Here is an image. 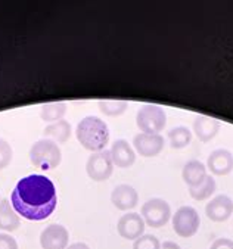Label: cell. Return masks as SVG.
Here are the masks:
<instances>
[{
  "label": "cell",
  "instance_id": "obj_1",
  "mask_svg": "<svg viewBox=\"0 0 233 249\" xmlns=\"http://www.w3.org/2000/svg\"><path fill=\"white\" fill-rule=\"evenodd\" d=\"M14 210L28 221H41L51 217L58 205L55 184L41 174L21 178L11 195Z\"/></svg>",
  "mask_w": 233,
  "mask_h": 249
},
{
  "label": "cell",
  "instance_id": "obj_2",
  "mask_svg": "<svg viewBox=\"0 0 233 249\" xmlns=\"http://www.w3.org/2000/svg\"><path fill=\"white\" fill-rule=\"evenodd\" d=\"M75 136L87 151L101 152L109 142V128L107 123L98 117H86L78 123Z\"/></svg>",
  "mask_w": 233,
  "mask_h": 249
},
{
  "label": "cell",
  "instance_id": "obj_3",
  "mask_svg": "<svg viewBox=\"0 0 233 249\" xmlns=\"http://www.w3.org/2000/svg\"><path fill=\"white\" fill-rule=\"evenodd\" d=\"M30 161L41 171L56 168L62 161V154L58 143L51 139L37 140L30 149Z\"/></svg>",
  "mask_w": 233,
  "mask_h": 249
},
{
  "label": "cell",
  "instance_id": "obj_4",
  "mask_svg": "<svg viewBox=\"0 0 233 249\" xmlns=\"http://www.w3.org/2000/svg\"><path fill=\"white\" fill-rule=\"evenodd\" d=\"M136 124L141 133L160 134L167 124V114L158 105H143L136 114Z\"/></svg>",
  "mask_w": 233,
  "mask_h": 249
},
{
  "label": "cell",
  "instance_id": "obj_5",
  "mask_svg": "<svg viewBox=\"0 0 233 249\" xmlns=\"http://www.w3.org/2000/svg\"><path fill=\"white\" fill-rule=\"evenodd\" d=\"M141 215L146 226L160 229L171 220V207L161 197H152L142 205Z\"/></svg>",
  "mask_w": 233,
  "mask_h": 249
},
{
  "label": "cell",
  "instance_id": "obj_6",
  "mask_svg": "<svg viewBox=\"0 0 233 249\" xmlns=\"http://www.w3.org/2000/svg\"><path fill=\"white\" fill-rule=\"evenodd\" d=\"M173 229L180 237H192L198 233L201 226L199 214L192 207H180L171 218Z\"/></svg>",
  "mask_w": 233,
  "mask_h": 249
},
{
  "label": "cell",
  "instance_id": "obj_7",
  "mask_svg": "<svg viewBox=\"0 0 233 249\" xmlns=\"http://www.w3.org/2000/svg\"><path fill=\"white\" fill-rule=\"evenodd\" d=\"M114 162L109 151L93 152L86 164V173L93 181H105L112 176Z\"/></svg>",
  "mask_w": 233,
  "mask_h": 249
},
{
  "label": "cell",
  "instance_id": "obj_8",
  "mask_svg": "<svg viewBox=\"0 0 233 249\" xmlns=\"http://www.w3.org/2000/svg\"><path fill=\"white\" fill-rule=\"evenodd\" d=\"M164 137L161 134H148V133H139L133 139V146L137 154L143 158H152L161 154L164 149Z\"/></svg>",
  "mask_w": 233,
  "mask_h": 249
},
{
  "label": "cell",
  "instance_id": "obj_9",
  "mask_svg": "<svg viewBox=\"0 0 233 249\" xmlns=\"http://www.w3.org/2000/svg\"><path fill=\"white\" fill-rule=\"evenodd\" d=\"M145 221L141 214L137 213H127L124 214L117 223V231L123 239L136 240L142 234H145Z\"/></svg>",
  "mask_w": 233,
  "mask_h": 249
},
{
  "label": "cell",
  "instance_id": "obj_10",
  "mask_svg": "<svg viewBox=\"0 0 233 249\" xmlns=\"http://www.w3.org/2000/svg\"><path fill=\"white\" fill-rule=\"evenodd\" d=\"M70 242V233L62 224H51L40 234L41 249H65Z\"/></svg>",
  "mask_w": 233,
  "mask_h": 249
},
{
  "label": "cell",
  "instance_id": "obj_11",
  "mask_svg": "<svg viewBox=\"0 0 233 249\" xmlns=\"http://www.w3.org/2000/svg\"><path fill=\"white\" fill-rule=\"evenodd\" d=\"M207 217L214 223H224L233 214V201L227 195H217L205 207Z\"/></svg>",
  "mask_w": 233,
  "mask_h": 249
},
{
  "label": "cell",
  "instance_id": "obj_12",
  "mask_svg": "<svg viewBox=\"0 0 233 249\" xmlns=\"http://www.w3.org/2000/svg\"><path fill=\"white\" fill-rule=\"evenodd\" d=\"M111 202L120 211H130L139 204V193L130 184H118L111 193Z\"/></svg>",
  "mask_w": 233,
  "mask_h": 249
},
{
  "label": "cell",
  "instance_id": "obj_13",
  "mask_svg": "<svg viewBox=\"0 0 233 249\" xmlns=\"http://www.w3.org/2000/svg\"><path fill=\"white\" fill-rule=\"evenodd\" d=\"M207 168L214 176H227L233 171V154L227 149H215L207 160Z\"/></svg>",
  "mask_w": 233,
  "mask_h": 249
},
{
  "label": "cell",
  "instance_id": "obj_14",
  "mask_svg": "<svg viewBox=\"0 0 233 249\" xmlns=\"http://www.w3.org/2000/svg\"><path fill=\"white\" fill-rule=\"evenodd\" d=\"M111 158L118 168H128L136 162V154L130 143L124 139H118L111 146Z\"/></svg>",
  "mask_w": 233,
  "mask_h": 249
},
{
  "label": "cell",
  "instance_id": "obj_15",
  "mask_svg": "<svg viewBox=\"0 0 233 249\" xmlns=\"http://www.w3.org/2000/svg\"><path fill=\"white\" fill-rule=\"evenodd\" d=\"M221 128V123L215 118L211 117H205V115H198L194 121V131L195 136L202 142V143H208L211 142L217 133Z\"/></svg>",
  "mask_w": 233,
  "mask_h": 249
},
{
  "label": "cell",
  "instance_id": "obj_16",
  "mask_svg": "<svg viewBox=\"0 0 233 249\" xmlns=\"http://www.w3.org/2000/svg\"><path fill=\"white\" fill-rule=\"evenodd\" d=\"M207 176H208L207 174V167L201 161H197V160L186 162L184 167H183V171H181L183 181L188 184L189 189L197 187L201 183H204Z\"/></svg>",
  "mask_w": 233,
  "mask_h": 249
},
{
  "label": "cell",
  "instance_id": "obj_17",
  "mask_svg": "<svg viewBox=\"0 0 233 249\" xmlns=\"http://www.w3.org/2000/svg\"><path fill=\"white\" fill-rule=\"evenodd\" d=\"M21 226V220L18 213L11 205V201L2 199L0 201V230L2 231H14Z\"/></svg>",
  "mask_w": 233,
  "mask_h": 249
},
{
  "label": "cell",
  "instance_id": "obj_18",
  "mask_svg": "<svg viewBox=\"0 0 233 249\" xmlns=\"http://www.w3.org/2000/svg\"><path fill=\"white\" fill-rule=\"evenodd\" d=\"M43 134L46 139H51L54 142L59 143H67L68 139L71 137V125L65 120H59L56 123L49 124L43 130Z\"/></svg>",
  "mask_w": 233,
  "mask_h": 249
},
{
  "label": "cell",
  "instance_id": "obj_19",
  "mask_svg": "<svg viewBox=\"0 0 233 249\" xmlns=\"http://www.w3.org/2000/svg\"><path fill=\"white\" fill-rule=\"evenodd\" d=\"M67 114V104L65 102H52L46 104L40 109V118L46 123H56L64 118Z\"/></svg>",
  "mask_w": 233,
  "mask_h": 249
},
{
  "label": "cell",
  "instance_id": "obj_20",
  "mask_svg": "<svg viewBox=\"0 0 233 249\" xmlns=\"http://www.w3.org/2000/svg\"><path fill=\"white\" fill-rule=\"evenodd\" d=\"M168 140L173 149H183L192 142V133L188 127L179 125L168 131Z\"/></svg>",
  "mask_w": 233,
  "mask_h": 249
},
{
  "label": "cell",
  "instance_id": "obj_21",
  "mask_svg": "<svg viewBox=\"0 0 233 249\" xmlns=\"http://www.w3.org/2000/svg\"><path fill=\"white\" fill-rule=\"evenodd\" d=\"M215 189H217V184H215L214 177L207 176L204 183H201L197 187L189 189V195L195 199V201H205V199H208L215 192Z\"/></svg>",
  "mask_w": 233,
  "mask_h": 249
},
{
  "label": "cell",
  "instance_id": "obj_22",
  "mask_svg": "<svg viewBox=\"0 0 233 249\" xmlns=\"http://www.w3.org/2000/svg\"><path fill=\"white\" fill-rule=\"evenodd\" d=\"M98 105L101 112L107 117H120L128 108V104L125 101H109V99H101V101H98Z\"/></svg>",
  "mask_w": 233,
  "mask_h": 249
},
{
  "label": "cell",
  "instance_id": "obj_23",
  "mask_svg": "<svg viewBox=\"0 0 233 249\" xmlns=\"http://www.w3.org/2000/svg\"><path fill=\"white\" fill-rule=\"evenodd\" d=\"M160 248H161V242L154 234H142L133 243V249H160Z\"/></svg>",
  "mask_w": 233,
  "mask_h": 249
},
{
  "label": "cell",
  "instance_id": "obj_24",
  "mask_svg": "<svg viewBox=\"0 0 233 249\" xmlns=\"http://www.w3.org/2000/svg\"><path fill=\"white\" fill-rule=\"evenodd\" d=\"M12 158H14V151L11 143L0 137V170L6 168L12 162Z\"/></svg>",
  "mask_w": 233,
  "mask_h": 249
},
{
  "label": "cell",
  "instance_id": "obj_25",
  "mask_svg": "<svg viewBox=\"0 0 233 249\" xmlns=\"http://www.w3.org/2000/svg\"><path fill=\"white\" fill-rule=\"evenodd\" d=\"M0 249H18L17 239L8 233H0Z\"/></svg>",
  "mask_w": 233,
  "mask_h": 249
},
{
  "label": "cell",
  "instance_id": "obj_26",
  "mask_svg": "<svg viewBox=\"0 0 233 249\" xmlns=\"http://www.w3.org/2000/svg\"><path fill=\"white\" fill-rule=\"evenodd\" d=\"M210 249H233V240L232 239H227V237H220V239H215Z\"/></svg>",
  "mask_w": 233,
  "mask_h": 249
},
{
  "label": "cell",
  "instance_id": "obj_27",
  "mask_svg": "<svg viewBox=\"0 0 233 249\" xmlns=\"http://www.w3.org/2000/svg\"><path fill=\"white\" fill-rule=\"evenodd\" d=\"M160 249H181L176 242H173V240H167V242H164V243H161V248Z\"/></svg>",
  "mask_w": 233,
  "mask_h": 249
},
{
  "label": "cell",
  "instance_id": "obj_28",
  "mask_svg": "<svg viewBox=\"0 0 233 249\" xmlns=\"http://www.w3.org/2000/svg\"><path fill=\"white\" fill-rule=\"evenodd\" d=\"M65 249H90V248H89V245H86L83 242H77V243H71Z\"/></svg>",
  "mask_w": 233,
  "mask_h": 249
}]
</instances>
